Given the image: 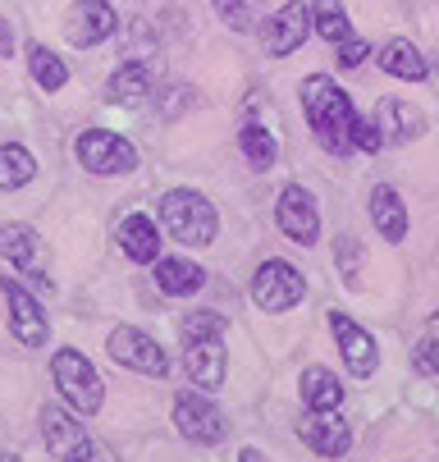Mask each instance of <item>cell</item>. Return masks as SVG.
<instances>
[{
	"instance_id": "27",
	"label": "cell",
	"mask_w": 439,
	"mask_h": 462,
	"mask_svg": "<svg viewBox=\"0 0 439 462\" xmlns=\"http://www.w3.org/2000/svg\"><path fill=\"white\" fill-rule=\"evenodd\" d=\"M0 256L14 266H32L37 261V234L28 225H0Z\"/></svg>"
},
{
	"instance_id": "14",
	"label": "cell",
	"mask_w": 439,
	"mask_h": 462,
	"mask_svg": "<svg viewBox=\"0 0 439 462\" xmlns=\"http://www.w3.org/2000/svg\"><path fill=\"white\" fill-rule=\"evenodd\" d=\"M183 362H187V380H193L197 389H220L224 384L229 357H224L220 339H187L183 344Z\"/></svg>"
},
{
	"instance_id": "23",
	"label": "cell",
	"mask_w": 439,
	"mask_h": 462,
	"mask_svg": "<svg viewBox=\"0 0 439 462\" xmlns=\"http://www.w3.org/2000/svg\"><path fill=\"white\" fill-rule=\"evenodd\" d=\"M311 32H321L325 42H348L352 37V23H348V10H343V0H316L311 5Z\"/></svg>"
},
{
	"instance_id": "31",
	"label": "cell",
	"mask_w": 439,
	"mask_h": 462,
	"mask_svg": "<svg viewBox=\"0 0 439 462\" xmlns=\"http://www.w3.org/2000/svg\"><path fill=\"white\" fill-rule=\"evenodd\" d=\"M334 247H339V261H343V284L348 289H361V275H357V238L343 234Z\"/></svg>"
},
{
	"instance_id": "8",
	"label": "cell",
	"mask_w": 439,
	"mask_h": 462,
	"mask_svg": "<svg viewBox=\"0 0 439 462\" xmlns=\"http://www.w3.org/2000/svg\"><path fill=\"white\" fill-rule=\"evenodd\" d=\"M275 220H279L284 238H293L302 247H311V243L321 238V207H316V197H311V188H302V183H288L279 192Z\"/></svg>"
},
{
	"instance_id": "4",
	"label": "cell",
	"mask_w": 439,
	"mask_h": 462,
	"mask_svg": "<svg viewBox=\"0 0 439 462\" xmlns=\"http://www.w3.org/2000/svg\"><path fill=\"white\" fill-rule=\"evenodd\" d=\"M74 156H78V165L87 174H101V179L138 170V147L129 138H119V134H105V128H87V134H78Z\"/></svg>"
},
{
	"instance_id": "29",
	"label": "cell",
	"mask_w": 439,
	"mask_h": 462,
	"mask_svg": "<svg viewBox=\"0 0 439 462\" xmlns=\"http://www.w3.org/2000/svg\"><path fill=\"white\" fill-rule=\"evenodd\" d=\"M380 147H385V138H380V128H375V119L357 115V119H352V152H366V156H375Z\"/></svg>"
},
{
	"instance_id": "26",
	"label": "cell",
	"mask_w": 439,
	"mask_h": 462,
	"mask_svg": "<svg viewBox=\"0 0 439 462\" xmlns=\"http://www.w3.org/2000/svg\"><path fill=\"white\" fill-rule=\"evenodd\" d=\"M32 174H37V161L28 147H19V143L0 147V188H23V183H32Z\"/></svg>"
},
{
	"instance_id": "15",
	"label": "cell",
	"mask_w": 439,
	"mask_h": 462,
	"mask_svg": "<svg viewBox=\"0 0 439 462\" xmlns=\"http://www.w3.org/2000/svg\"><path fill=\"white\" fill-rule=\"evenodd\" d=\"M114 243L123 247V256L138 261V266H151V261H160V229L151 216L133 211V216H123L119 229H114Z\"/></svg>"
},
{
	"instance_id": "36",
	"label": "cell",
	"mask_w": 439,
	"mask_h": 462,
	"mask_svg": "<svg viewBox=\"0 0 439 462\" xmlns=\"http://www.w3.org/2000/svg\"><path fill=\"white\" fill-rule=\"evenodd\" d=\"M238 462H266V453H261V448H252V444H247V448L238 453Z\"/></svg>"
},
{
	"instance_id": "5",
	"label": "cell",
	"mask_w": 439,
	"mask_h": 462,
	"mask_svg": "<svg viewBox=\"0 0 439 462\" xmlns=\"http://www.w3.org/2000/svg\"><path fill=\"white\" fill-rule=\"evenodd\" d=\"M174 426L193 444H220L224 439V412L206 399V389H178L174 393Z\"/></svg>"
},
{
	"instance_id": "33",
	"label": "cell",
	"mask_w": 439,
	"mask_h": 462,
	"mask_svg": "<svg viewBox=\"0 0 439 462\" xmlns=\"http://www.w3.org/2000/svg\"><path fill=\"white\" fill-rule=\"evenodd\" d=\"M59 462H114V453H110L105 444H96V439H83L74 453H65Z\"/></svg>"
},
{
	"instance_id": "7",
	"label": "cell",
	"mask_w": 439,
	"mask_h": 462,
	"mask_svg": "<svg viewBox=\"0 0 439 462\" xmlns=\"http://www.w3.org/2000/svg\"><path fill=\"white\" fill-rule=\"evenodd\" d=\"M306 298V280L288 266V261H261L252 275V302L261 311H288Z\"/></svg>"
},
{
	"instance_id": "19",
	"label": "cell",
	"mask_w": 439,
	"mask_h": 462,
	"mask_svg": "<svg viewBox=\"0 0 439 462\" xmlns=\"http://www.w3.org/2000/svg\"><path fill=\"white\" fill-rule=\"evenodd\" d=\"M151 97V64L147 60H123L119 69L110 74V101L114 106H142Z\"/></svg>"
},
{
	"instance_id": "17",
	"label": "cell",
	"mask_w": 439,
	"mask_h": 462,
	"mask_svg": "<svg viewBox=\"0 0 439 462\" xmlns=\"http://www.w3.org/2000/svg\"><path fill=\"white\" fill-rule=\"evenodd\" d=\"M156 284H160L165 298H193V293H202L206 271L187 256H160L156 261Z\"/></svg>"
},
{
	"instance_id": "25",
	"label": "cell",
	"mask_w": 439,
	"mask_h": 462,
	"mask_svg": "<svg viewBox=\"0 0 439 462\" xmlns=\"http://www.w3.org/2000/svg\"><path fill=\"white\" fill-rule=\"evenodd\" d=\"M238 147H242V156H247V165H252V170H270L279 161L275 134H266L261 124H247L242 134H238Z\"/></svg>"
},
{
	"instance_id": "9",
	"label": "cell",
	"mask_w": 439,
	"mask_h": 462,
	"mask_svg": "<svg viewBox=\"0 0 439 462\" xmlns=\"http://www.w3.org/2000/svg\"><path fill=\"white\" fill-rule=\"evenodd\" d=\"M5 307H10V329L23 348H41L50 339V320H46L41 302L19 280H5Z\"/></svg>"
},
{
	"instance_id": "2",
	"label": "cell",
	"mask_w": 439,
	"mask_h": 462,
	"mask_svg": "<svg viewBox=\"0 0 439 462\" xmlns=\"http://www.w3.org/2000/svg\"><path fill=\"white\" fill-rule=\"evenodd\" d=\"M160 225L183 247H211L220 234V216L211 207V197L197 188H169L160 197Z\"/></svg>"
},
{
	"instance_id": "22",
	"label": "cell",
	"mask_w": 439,
	"mask_h": 462,
	"mask_svg": "<svg viewBox=\"0 0 439 462\" xmlns=\"http://www.w3.org/2000/svg\"><path fill=\"white\" fill-rule=\"evenodd\" d=\"M380 69L389 74V79H407V83H421L425 79V55L412 46V42H403V37H394V42H385L380 46Z\"/></svg>"
},
{
	"instance_id": "28",
	"label": "cell",
	"mask_w": 439,
	"mask_h": 462,
	"mask_svg": "<svg viewBox=\"0 0 439 462\" xmlns=\"http://www.w3.org/2000/svg\"><path fill=\"white\" fill-rule=\"evenodd\" d=\"M224 335V316H215V311H193L183 325H178V339L187 344V339H220Z\"/></svg>"
},
{
	"instance_id": "1",
	"label": "cell",
	"mask_w": 439,
	"mask_h": 462,
	"mask_svg": "<svg viewBox=\"0 0 439 462\" xmlns=\"http://www.w3.org/2000/svg\"><path fill=\"white\" fill-rule=\"evenodd\" d=\"M297 97H302V115L311 124V134H316V143L330 156H348L352 152V119H357L352 97L325 74H311Z\"/></svg>"
},
{
	"instance_id": "21",
	"label": "cell",
	"mask_w": 439,
	"mask_h": 462,
	"mask_svg": "<svg viewBox=\"0 0 439 462\" xmlns=\"http://www.w3.org/2000/svg\"><path fill=\"white\" fill-rule=\"evenodd\" d=\"M41 435H46V448H50L55 457L74 453V448L87 439V430L78 426V417H69L65 408H41Z\"/></svg>"
},
{
	"instance_id": "11",
	"label": "cell",
	"mask_w": 439,
	"mask_h": 462,
	"mask_svg": "<svg viewBox=\"0 0 439 462\" xmlns=\"http://www.w3.org/2000/svg\"><path fill=\"white\" fill-rule=\"evenodd\" d=\"M297 435L311 453H321V457H343L352 448V426L339 417V408L334 412H306L297 421Z\"/></svg>"
},
{
	"instance_id": "20",
	"label": "cell",
	"mask_w": 439,
	"mask_h": 462,
	"mask_svg": "<svg viewBox=\"0 0 439 462\" xmlns=\"http://www.w3.org/2000/svg\"><path fill=\"white\" fill-rule=\"evenodd\" d=\"M297 389H302L306 412H334L343 403V380L334 371H325V366H306L302 380H297Z\"/></svg>"
},
{
	"instance_id": "3",
	"label": "cell",
	"mask_w": 439,
	"mask_h": 462,
	"mask_svg": "<svg viewBox=\"0 0 439 462\" xmlns=\"http://www.w3.org/2000/svg\"><path fill=\"white\" fill-rule=\"evenodd\" d=\"M50 375H55V389L65 393V403H69L78 417L101 412V403H105V384H101L96 366H92L78 348H59L55 362H50Z\"/></svg>"
},
{
	"instance_id": "24",
	"label": "cell",
	"mask_w": 439,
	"mask_h": 462,
	"mask_svg": "<svg viewBox=\"0 0 439 462\" xmlns=\"http://www.w3.org/2000/svg\"><path fill=\"white\" fill-rule=\"evenodd\" d=\"M28 74H32V83H37L41 92H59V88L69 83L65 60H59L55 51H46V46H32V51H28Z\"/></svg>"
},
{
	"instance_id": "35",
	"label": "cell",
	"mask_w": 439,
	"mask_h": 462,
	"mask_svg": "<svg viewBox=\"0 0 439 462\" xmlns=\"http://www.w3.org/2000/svg\"><path fill=\"white\" fill-rule=\"evenodd\" d=\"M14 51V32H10V23L0 19V55H10Z\"/></svg>"
},
{
	"instance_id": "10",
	"label": "cell",
	"mask_w": 439,
	"mask_h": 462,
	"mask_svg": "<svg viewBox=\"0 0 439 462\" xmlns=\"http://www.w3.org/2000/svg\"><path fill=\"white\" fill-rule=\"evenodd\" d=\"M330 329H334V344L343 353V366L352 375H361V380L375 375V366H380V348H375V339L366 335V329L352 316H343V311H330Z\"/></svg>"
},
{
	"instance_id": "18",
	"label": "cell",
	"mask_w": 439,
	"mask_h": 462,
	"mask_svg": "<svg viewBox=\"0 0 439 462\" xmlns=\"http://www.w3.org/2000/svg\"><path fill=\"white\" fill-rule=\"evenodd\" d=\"M370 220H375V229H380L385 243H403L407 238V207H403V197L389 183L370 188Z\"/></svg>"
},
{
	"instance_id": "13",
	"label": "cell",
	"mask_w": 439,
	"mask_h": 462,
	"mask_svg": "<svg viewBox=\"0 0 439 462\" xmlns=\"http://www.w3.org/2000/svg\"><path fill=\"white\" fill-rule=\"evenodd\" d=\"M110 32H114V10L105 5V0H78V5L69 10L65 37H69L78 51H87V46L105 42Z\"/></svg>"
},
{
	"instance_id": "6",
	"label": "cell",
	"mask_w": 439,
	"mask_h": 462,
	"mask_svg": "<svg viewBox=\"0 0 439 462\" xmlns=\"http://www.w3.org/2000/svg\"><path fill=\"white\" fill-rule=\"evenodd\" d=\"M105 353H110V362L129 366V371H138V375H165V371H169L165 348H160L151 335L133 329V325H114L110 339H105Z\"/></svg>"
},
{
	"instance_id": "30",
	"label": "cell",
	"mask_w": 439,
	"mask_h": 462,
	"mask_svg": "<svg viewBox=\"0 0 439 462\" xmlns=\"http://www.w3.org/2000/svg\"><path fill=\"white\" fill-rule=\"evenodd\" d=\"M211 10L224 19V28H233V32H247L252 28V14H247V5L242 0H211Z\"/></svg>"
},
{
	"instance_id": "34",
	"label": "cell",
	"mask_w": 439,
	"mask_h": 462,
	"mask_svg": "<svg viewBox=\"0 0 439 462\" xmlns=\"http://www.w3.org/2000/svg\"><path fill=\"white\" fill-rule=\"evenodd\" d=\"M370 55V42H361V37H348V42H339V64L343 69H357V64Z\"/></svg>"
},
{
	"instance_id": "16",
	"label": "cell",
	"mask_w": 439,
	"mask_h": 462,
	"mask_svg": "<svg viewBox=\"0 0 439 462\" xmlns=\"http://www.w3.org/2000/svg\"><path fill=\"white\" fill-rule=\"evenodd\" d=\"M375 128H380L385 143H416L425 138V115L407 106L403 97H385L380 110H375Z\"/></svg>"
},
{
	"instance_id": "12",
	"label": "cell",
	"mask_w": 439,
	"mask_h": 462,
	"mask_svg": "<svg viewBox=\"0 0 439 462\" xmlns=\"http://www.w3.org/2000/svg\"><path fill=\"white\" fill-rule=\"evenodd\" d=\"M306 32H311V10L302 0H288V5H279L275 19L266 23V55H275V60L293 55L306 42Z\"/></svg>"
},
{
	"instance_id": "32",
	"label": "cell",
	"mask_w": 439,
	"mask_h": 462,
	"mask_svg": "<svg viewBox=\"0 0 439 462\" xmlns=\"http://www.w3.org/2000/svg\"><path fill=\"white\" fill-rule=\"evenodd\" d=\"M412 366L421 375H439V339H421L416 353H412Z\"/></svg>"
}]
</instances>
